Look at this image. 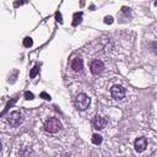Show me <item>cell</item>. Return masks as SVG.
<instances>
[{"instance_id": "6da1fadb", "label": "cell", "mask_w": 157, "mask_h": 157, "mask_svg": "<svg viewBox=\"0 0 157 157\" xmlns=\"http://www.w3.org/2000/svg\"><path fill=\"white\" fill-rule=\"evenodd\" d=\"M61 129V123L58 118H49L44 123V130L50 134H55Z\"/></svg>"}, {"instance_id": "7a4b0ae2", "label": "cell", "mask_w": 157, "mask_h": 157, "mask_svg": "<svg viewBox=\"0 0 157 157\" xmlns=\"http://www.w3.org/2000/svg\"><path fill=\"white\" fill-rule=\"evenodd\" d=\"M90 103H91V99H90V97H88L87 94H85V93H78L77 97H76V99H75L76 108L80 109V110H85L86 108H88Z\"/></svg>"}, {"instance_id": "3957f363", "label": "cell", "mask_w": 157, "mask_h": 157, "mask_svg": "<svg viewBox=\"0 0 157 157\" xmlns=\"http://www.w3.org/2000/svg\"><path fill=\"white\" fill-rule=\"evenodd\" d=\"M7 121H9L10 126H12V128L18 126L22 123V114H21V112H18V110L11 112L9 114V117H7Z\"/></svg>"}, {"instance_id": "277c9868", "label": "cell", "mask_w": 157, "mask_h": 157, "mask_svg": "<svg viewBox=\"0 0 157 157\" xmlns=\"http://www.w3.org/2000/svg\"><path fill=\"white\" fill-rule=\"evenodd\" d=\"M110 94L114 99L119 101V99H123L124 96H125V88L120 85H114L112 88H110Z\"/></svg>"}, {"instance_id": "5b68a950", "label": "cell", "mask_w": 157, "mask_h": 157, "mask_svg": "<svg viewBox=\"0 0 157 157\" xmlns=\"http://www.w3.org/2000/svg\"><path fill=\"white\" fill-rule=\"evenodd\" d=\"M91 124H92L93 129H96V130H102V129H104V126L107 125V119L103 118V117H101V115H96V117L92 119Z\"/></svg>"}, {"instance_id": "8992f818", "label": "cell", "mask_w": 157, "mask_h": 157, "mask_svg": "<svg viewBox=\"0 0 157 157\" xmlns=\"http://www.w3.org/2000/svg\"><path fill=\"white\" fill-rule=\"evenodd\" d=\"M91 72L92 74H94V75H98V74H101L103 70H104V64H103V61H101V60H93L92 63H91Z\"/></svg>"}, {"instance_id": "52a82bcc", "label": "cell", "mask_w": 157, "mask_h": 157, "mask_svg": "<svg viewBox=\"0 0 157 157\" xmlns=\"http://www.w3.org/2000/svg\"><path fill=\"white\" fill-rule=\"evenodd\" d=\"M134 147L137 152H144L147 147V140L145 137H137L134 142Z\"/></svg>"}, {"instance_id": "ba28073f", "label": "cell", "mask_w": 157, "mask_h": 157, "mask_svg": "<svg viewBox=\"0 0 157 157\" xmlns=\"http://www.w3.org/2000/svg\"><path fill=\"white\" fill-rule=\"evenodd\" d=\"M83 67V63H82V59L81 58H74L72 61H71V69L74 71H81Z\"/></svg>"}, {"instance_id": "9c48e42d", "label": "cell", "mask_w": 157, "mask_h": 157, "mask_svg": "<svg viewBox=\"0 0 157 157\" xmlns=\"http://www.w3.org/2000/svg\"><path fill=\"white\" fill-rule=\"evenodd\" d=\"M82 20V12H76L74 13V21H72V26H77Z\"/></svg>"}, {"instance_id": "30bf717a", "label": "cell", "mask_w": 157, "mask_h": 157, "mask_svg": "<svg viewBox=\"0 0 157 157\" xmlns=\"http://www.w3.org/2000/svg\"><path fill=\"white\" fill-rule=\"evenodd\" d=\"M92 142H93L94 145H101V144H102V136L98 135V134H94V135L92 136Z\"/></svg>"}, {"instance_id": "8fae6325", "label": "cell", "mask_w": 157, "mask_h": 157, "mask_svg": "<svg viewBox=\"0 0 157 157\" xmlns=\"http://www.w3.org/2000/svg\"><path fill=\"white\" fill-rule=\"evenodd\" d=\"M32 44H33V40H32V38H29V37H26V38L23 39V45H25L26 48H29V47H32Z\"/></svg>"}, {"instance_id": "7c38bea8", "label": "cell", "mask_w": 157, "mask_h": 157, "mask_svg": "<svg viewBox=\"0 0 157 157\" xmlns=\"http://www.w3.org/2000/svg\"><path fill=\"white\" fill-rule=\"evenodd\" d=\"M38 71H39V67H38V65H36V66L31 70V72H29V77H32V78L36 77V75L38 74Z\"/></svg>"}, {"instance_id": "4fadbf2b", "label": "cell", "mask_w": 157, "mask_h": 157, "mask_svg": "<svg viewBox=\"0 0 157 157\" xmlns=\"http://www.w3.org/2000/svg\"><path fill=\"white\" fill-rule=\"evenodd\" d=\"M25 97H26V99H33V98H34L33 93H32V92H28V91L25 92Z\"/></svg>"}, {"instance_id": "5bb4252c", "label": "cell", "mask_w": 157, "mask_h": 157, "mask_svg": "<svg viewBox=\"0 0 157 157\" xmlns=\"http://www.w3.org/2000/svg\"><path fill=\"white\" fill-rule=\"evenodd\" d=\"M104 23H107V25L113 23V17H112V16H107V17L104 18Z\"/></svg>"}, {"instance_id": "9a60e30c", "label": "cell", "mask_w": 157, "mask_h": 157, "mask_svg": "<svg viewBox=\"0 0 157 157\" xmlns=\"http://www.w3.org/2000/svg\"><path fill=\"white\" fill-rule=\"evenodd\" d=\"M40 97L44 98V99H47V101H50V96H49L47 92H42V93H40Z\"/></svg>"}, {"instance_id": "2e32d148", "label": "cell", "mask_w": 157, "mask_h": 157, "mask_svg": "<svg viewBox=\"0 0 157 157\" xmlns=\"http://www.w3.org/2000/svg\"><path fill=\"white\" fill-rule=\"evenodd\" d=\"M55 18H56L58 22H60V23L63 22V20H61V13H60V12H55Z\"/></svg>"}, {"instance_id": "e0dca14e", "label": "cell", "mask_w": 157, "mask_h": 157, "mask_svg": "<svg viewBox=\"0 0 157 157\" xmlns=\"http://www.w3.org/2000/svg\"><path fill=\"white\" fill-rule=\"evenodd\" d=\"M150 45H151V47H153L152 52H153V53H157V43H155V42H153V43H151Z\"/></svg>"}]
</instances>
